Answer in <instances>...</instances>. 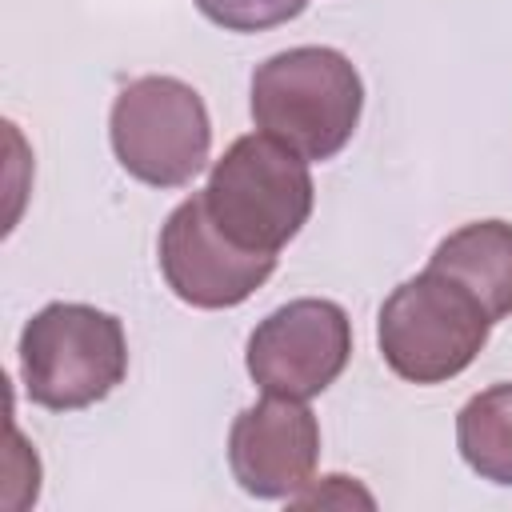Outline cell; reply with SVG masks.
Masks as SVG:
<instances>
[{"instance_id": "obj_1", "label": "cell", "mask_w": 512, "mask_h": 512, "mask_svg": "<svg viewBox=\"0 0 512 512\" xmlns=\"http://www.w3.org/2000/svg\"><path fill=\"white\" fill-rule=\"evenodd\" d=\"M364 84L356 64L320 44L268 56L252 72V120L304 160H332L356 132Z\"/></svg>"}, {"instance_id": "obj_2", "label": "cell", "mask_w": 512, "mask_h": 512, "mask_svg": "<svg viewBox=\"0 0 512 512\" xmlns=\"http://www.w3.org/2000/svg\"><path fill=\"white\" fill-rule=\"evenodd\" d=\"M312 172L300 152L268 132L228 144L212 164L204 204L224 236L252 252H280L312 216Z\"/></svg>"}, {"instance_id": "obj_3", "label": "cell", "mask_w": 512, "mask_h": 512, "mask_svg": "<svg viewBox=\"0 0 512 512\" xmlns=\"http://www.w3.org/2000/svg\"><path fill=\"white\" fill-rule=\"evenodd\" d=\"M128 376L124 324L92 304H48L20 332V380L32 404L76 412Z\"/></svg>"}, {"instance_id": "obj_4", "label": "cell", "mask_w": 512, "mask_h": 512, "mask_svg": "<svg viewBox=\"0 0 512 512\" xmlns=\"http://www.w3.org/2000/svg\"><path fill=\"white\" fill-rule=\"evenodd\" d=\"M488 312L448 276L424 268L380 304L376 340L384 364L408 384L460 376L488 344Z\"/></svg>"}, {"instance_id": "obj_5", "label": "cell", "mask_w": 512, "mask_h": 512, "mask_svg": "<svg viewBox=\"0 0 512 512\" xmlns=\"http://www.w3.org/2000/svg\"><path fill=\"white\" fill-rule=\"evenodd\" d=\"M112 152L128 176L152 188L192 184L212 152V120L200 92L176 76H140L120 88L108 120Z\"/></svg>"}, {"instance_id": "obj_6", "label": "cell", "mask_w": 512, "mask_h": 512, "mask_svg": "<svg viewBox=\"0 0 512 512\" xmlns=\"http://www.w3.org/2000/svg\"><path fill=\"white\" fill-rule=\"evenodd\" d=\"M352 356V320L336 300H288L248 336V376L268 396L312 400L344 372Z\"/></svg>"}, {"instance_id": "obj_7", "label": "cell", "mask_w": 512, "mask_h": 512, "mask_svg": "<svg viewBox=\"0 0 512 512\" xmlns=\"http://www.w3.org/2000/svg\"><path fill=\"white\" fill-rule=\"evenodd\" d=\"M160 272L168 288L192 308H236L276 272V256L252 252L224 236L200 192L164 220Z\"/></svg>"}, {"instance_id": "obj_8", "label": "cell", "mask_w": 512, "mask_h": 512, "mask_svg": "<svg viewBox=\"0 0 512 512\" xmlns=\"http://www.w3.org/2000/svg\"><path fill=\"white\" fill-rule=\"evenodd\" d=\"M320 456V424L292 396H268L248 404L228 432V468L248 496L292 500L312 484Z\"/></svg>"}, {"instance_id": "obj_9", "label": "cell", "mask_w": 512, "mask_h": 512, "mask_svg": "<svg viewBox=\"0 0 512 512\" xmlns=\"http://www.w3.org/2000/svg\"><path fill=\"white\" fill-rule=\"evenodd\" d=\"M428 268L456 280L492 324L512 316V224L476 220L456 228L436 244Z\"/></svg>"}, {"instance_id": "obj_10", "label": "cell", "mask_w": 512, "mask_h": 512, "mask_svg": "<svg viewBox=\"0 0 512 512\" xmlns=\"http://www.w3.org/2000/svg\"><path fill=\"white\" fill-rule=\"evenodd\" d=\"M456 448L476 476L512 488V384H492L460 408Z\"/></svg>"}, {"instance_id": "obj_11", "label": "cell", "mask_w": 512, "mask_h": 512, "mask_svg": "<svg viewBox=\"0 0 512 512\" xmlns=\"http://www.w3.org/2000/svg\"><path fill=\"white\" fill-rule=\"evenodd\" d=\"M196 8L228 32H264L296 20L308 0H196Z\"/></svg>"}, {"instance_id": "obj_12", "label": "cell", "mask_w": 512, "mask_h": 512, "mask_svg": "<svg viewBox=\"0 0 512 512\" xmlns=\"http://www.w3.org/2000/svg\"><path fill=\"white\" fill-rule=\"evenodd\" d=\"M352 500H360V504H372V496L368 492H360L348 476H324V484L320 488H300L296 496H292V504H300V508H308V504H352Z\"/></svg>"}]
</instances>
